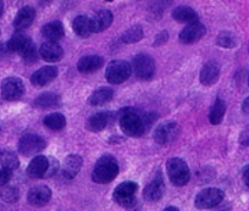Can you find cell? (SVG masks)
<instances>
[{
	"label": "cell",
	"instance_id": "29",
	"mask_svg": "<svg viewBox=\"0 0 249 211\" xmlns=\"http://www.w3.org/2000/svg\"><path fill=\"white\" fill-rule=\"evenodd\" d=\"M43 123L47 128L52 129V131H61L65 128L66 126V119L65 116L60 112H54V114H49L44 117Z\"/></svg>",
	"mask_w": 249,
	"mask_h": 211
},
{
	"label": "cell",
	"instance_id": "28",
	"mask_svg": "<svg viewBox=\"0 0 249 211\" xmlns=\"http://www.w3.org/2000/svg\"><path fill=\"white\" fill-rule=\"evenodd\" d=\"M61 99L57 94L52 92L43 93L40 94L37 99L35 100V106L39 107V109H50V107H55L60 104Z\"/></svg>",
	"mask_w": 249,
	"mask_h": 211
},
{
	"label": "cell",
	"instance_id": "44",
	"mask_svg": "<svg viewBox=\"0 0 249 211\" xmlns=\"http://www.w3.org/2000/svg\"><path fill=\"white\" fill-rule=\"evenodd\" d=\"M164 211H179V210L177 208H175V206H169V208L165 209Z\"/></svg>",
	"mask_w": 249,
	"mask_h": 211
},
{
	"label": "cell",
	"instance_id": "6",
	"mask_svg": "<svg viewBox=\"0 0 249 211\" xmlns=\"http://www.w3.org/2000/svg\"><path fill=\"white\" fill-rule=\"evenodd\" d=\"M179 124L175 121H166L159 124L154 131V141L161 145H167L175 142L179 136Z\"/></svg>",
	"mask_w": 249,
	"mask_h": 211
},
{
	"label": "cell",
	"instance_id": "1",
	"mask_svg": "<svg viewBox=\"0 0 249 211\" xmlns=\"http://www.w3.org/2000/svg\"><path fill=\"white\" fill-rule=\"evenodd\" d=\"M155 121L153 115H144L133 109L122 110L120 114V127L128 137H141L147 132L150 124Z\"/></svg>",
	"mask_w": 249,
	"mask_h": 211
},
{
	"label": "cell",
	"instance_id": "8",
	"mask_svg": "<svg viewBox=\"0 0 249 211\" xmlns=\"http://www.w3.org/2000/svg\"><path fill=\"white\" fill-rule=\"evenodd\" d=\"M44 138H42L38 134L28 133L21 137L20 142H18V152L25 157H32V155L38 154L45 148Z\"/></svg>",
	"mask_w": 249,
	"mask_h": 211
},
{
	"label": "cell",
	"instance_id": "9",
	"mask_svg": "<svg viewBox=\"0 0 249 211\" xmlns=\"http://www.w3.org/2000/svg\"><path fill=\"white\" fill-rule=\"evenodd\" d=\"M224 192L219 188H207L196 196L195 204L198 209H212L224 200Z\"/></svg>",
	"mask_w": 249,
	"mask_h": 211
},
{
	"label": "cell",
	"instance_id": "33",
	"mask_svg": "<svg viewBox=\"0 0 249 211\" xmlns=\"http://www.w3.org/2000/svg\"><path fill=\"white\" fill-rule=\"evenodd\" d=\"M216 43L217 45H220V47L231 49V48H234L237 45V38L233 33L224 31V32H221L219 35H217Z\"/></svg>",
	"mask_w": 249,
	"mask_h": 211
},
{
	"label": "cell",
	"instance_id": "30",
	"mask_svg": "<svg viewBox=\"0 0 249 211\" xmlns=\"http://www.w3.org/2000/svg\"><path fill=\"white\" fill-rule=\"evenodd\" d=\"M225 112H226V103L222 99L217 98L215 100L214 105H213L212 110H210L209 114V121L213 124H219L221 123L222 120H224Z\"/></svg>",
	"mask_w": 249,
	"mask_h": 211
},
{
	"label": "cell",
	"instance_id": "5",
	"mask_svg": "<svg viewBox=\"0 0 249 211\" xmlns=\"http://www.w3.org/2000/svg\"><path fill=\"white\" fill-rule=\"evenodd\" d=\"M137 189L138 184L135 182H122L115 188L114 200L124 208H133L136 204L135 194Z\"/></svg>",
	"mask_w": 249,
	"mask_h": 211
},
{
	"label": "cell",
	"instance_id": "42",
	"mask_svg": "<svg viewBox=\"0 0 249 211\" xmlns=\"http://www.w3.org/2000/svg\"><path fill=\"white\" fill-rule=\"evenodd\" d=\"M53 0H39L40 5H48L49 3H52Z\"/></svg>",
	"mask_w": 249,
	"mask_h": 211
},
{
	"label": "cell",
	"instance_id": "26",
	"mask_svg": "<svg viewBox=\"0 0 249 211\" xmlns=\"http://www.w3.org/2000/svg\"><path fill=\"white\" fill-rule=\"evenodd\" d=\"M73 32L80 37L86 38L89 37L93 33L92 31V23H90V18L85 15H80L73 20L72 22Z\"/></svg>",
	"mask_w": 249,
	"mask_h": 211
},
{
	"label": "cell",
	"instance_id": "19",
	"mask_svg": "<svg viewBox=\"0 0 249 211\" xmlns=\"http://www.w3.org/2000/svg\"><path fill=\"white\" fill-rule=\"evenodd\" d=\"M82 158L77 154H70L64 161L62 165V176L68 179H72L73 177L77 176L82 167Z\"/></svg>",
	"mask_w": 249,
	"mask_h": 211
},
{
	"label": "cell",
	"instance_id": "35",
	"mask_svg": "<svg viewBox=\"0 0 249 211\" xmlns=\"http://www.w3.org/2000/svg\"><path fill=\"white\" fill-rule=\"evenodd\" d=\"M21 56H22V59L25 60V62H27V64H33V62L37 61L38 52L36 45L32 43V44H31L30 47H28L27 49L21 54Z\"/></svg>",
	"mask_w": 249,
	"mask_h": 211
},
{
	"label": "cell",
	"instance_id": "38",
	"mask_svg": "<svg viewBox=\"0 0 249 211\" xmlns=\"http://www.w3.org/2000/svg\"><path fill=\"white\" fill-rule=\"evenodd\" d=\"M239 144L243 147H249V129H246L239 134Z\"/></svg>",
	"mask_w": 249,
	"mask_h": 211
},
{
	"label": "cell",
	"instance_id": "11",
	"mask_svg": "<svg viewBox=\"0 0 249 211\" xmlns=\"http://www.w3.org/2000/svg\"><path fill=\"white\" fill-rule=\"evenodd\" d=\"M205 33H207V28L203 23L198 22V21L190 23L179 32V42L183 43V44H193V43H197L198 40L202 39Z\"/></svg>",
	"mask_w": 249,
	"mask_h": 211
},
{
	"label": "cell",
	"instance_id": "24",
	"mask_svg": "<svg viewBox=\"0 0 249 211\" xmlns=\"http://www.w3.org/2000/svg\"><path fill=\"white\" fill-rule=\"evenodd\" d=\"M172 18L177 21V22L181 23H193L198 21V14L193 10L192 8L186 5L177 6L172 11Z\"/></svg>",
	"mask_w": 249,
	"mask_h": 211
},
{
	"label": "cell",
	"instance_id": "16",
	"mask_svg": "<svg viewBox=\"0 0 249 211\" xmlns=\"http://www.w3.org/2000/svg\"><path fill=\"white\" fill-rule=\"evenodd\" d=\"M220 77V66L216 61H208L207 64L203 66L200 70L199 80L203 86H209L215 85Z\"/></svg>",
	"mask_w": 249,
	"mask_h": 211
},
{
	"label": "cell",
	"instance_id": "10",
	"mask_svg": "<svg viewBox=\"0 0 249 211\" xmlns=\"http://www.w3.org/2000/svg\"><path fill=\"white\" fill-rule=\"evenodd\" d=\"M25 93V85L18 77H8L1 83V95L6 100H16Z\"/></svg>",
	"mask_w": 249,
	"mask_h": 211
},
{
	"label": "cell",
	"instance_id": "7",
	"mask_svg": "<svg viewBox=\"0 0 249 211\" xmlns=\"http://www.w3.org/2000/svg\"><path fill=\"white\" fill-rule=\"evenodd\" d=\"M132 69L141 80H150L155 73V62L148 54H138L133 57Z\"/></svg>",
	"mask_w": 249,
	"mask_h": 211
},
{
	"label": "cell",
	"instance_id": "34",
	"mask_svg": "<svg viewBox=\"0 0 249 211\" xmlns=\"http://www.w3.org/2000/svg\"><path fill=\"white\" fill-rule=\"evenodd\" d=\"M0 196L6 203H15L20 198V193H18V189L15 188V187L4 186L0 191Z\"/></svg>",
	"mask_w": 249,
	"mask_h": 211
},
{
	"label": "cell",
	"instance_id": "43",
	"mask_svg": "<svg viewBox=\"0 0 249 211\" xmlns=\"http://www.w3.org/2000/svg\"><path fill=\"white\" fill-rule=\"evenodd\" d=\"M3 11H4V3L3 0H0V18L3 15Z\"/></svg>",
	"mask_w": 249,
	"mask_h": 211
},
{
	"label": "cell",
	"instance_id": "2",
	"mask_svg": "<svg viewBox=\"0 0 249 211\" xmlns=\"http://www.w3.org/2000/svg\"><path fill=\"white\" fill-rule=\"evenodd\" d=\"M119 175V164L112 155H103L95 164L92 172V179L95 183L107 184L116 178Z\"/></svg>",
	"mask_w": 249,
	"mask_h": 211
},
{
	"label": "cell",
	"instance_id": "41",
	"mask_svg": "<svg viewBox=\"0 0 249 211\" xmlns=\"http://www.w3.org/2000/svg\"><path fill=\"white\" fill-rule=\"evenodd\" d=\"M242 110H243L244 114L249 115V97L247 99H244L243 104H242Z\"/></svg>",
	"mask_w": 249,
	"mask_h": 211
},
{
	"label": "cell",
	"instance_id": "27",
	"mask_svg": "<svg viewBox=\"0 0 249 211\" xmlns=\"http://www.w3.org/2000/svg\"><path fill=\"white\" fill-rule=\"evenodd\" d=\"M112 97H114V90L111 88L103 87L93 92V94L89 98V103L93 106H100V105L109 103L112 99Z\"/></svg>",
	"mask_w": 249,
	"mask_h": 211
},
{
	"label": "cell",
	"instance_id": "22",
	"mask_svg": "<svg viewBox=\"0 0 249 211\" xmlns=\"http://www.w3.org/2000/svg\"><path fill=\"white\" fill-rule=\"evenodd\" d=\"M112 14L109 10H100L90 18L93 33H99L110 27L112 23Z\"/></svg>",
	"mask_w": 249,
	"mask_h": 211
},
{
	"label": "cell",
	"instance_id": "25",
	"mask_svg": "<svg viewBox=\"0 0 249 211\" xmlns=\"http://www.w3.org/2000/svg\"><path fill=\"white\" fill-rule=\"evenodd\" d=\"M32 43L33 42L31 40L30 37H27L26 35H22V33H18V35H13L10 38V40L6 43V47H8L9 52L22 54Z\"/></svg>",
	"mask_w": 249,
	"mask_h": 211
},
{
	"label": "cell",
	"instance_id": "20",
	"mask_svg": "<svg viewBox=\"0 0 249 211\" xmlns=\"http://www.w3.org/2000/svg\"><path fill=\"white\" fill-rule=\"evenodd\" d=\"M104 64V60L99 55H87L78 60L77 62V70L81 73H92Z\"/></svg>",
	"mask_w": 249,
	"mask_h": 211
},
{
	"label": "cell",
	"instance_id": "3",
	"mask_svg": "<svg viewBox=\"0 0 249 211\" xmlns=\"http://www.w3.org/2000/svg\"><path fill=\"white\" fill-rule=\"evenodd\" d=\"M166 172L172 184L177 187L186 186L191 179V171L188 165L179 158H171L166 162Z\"/></svg>",
	"mask_w": 249,
	"mask_h": 211
},
{
	"label": "cell",
	"instance_id": "40",
	"mask_svg": "<svg viewBox=\"0 0 249 211\" xmlns=\"http://www.w3.org/2000/svg\"><path fill=\"white\" fill-rule=\"evenodd\" d=\"M243 181L246 183V186L249 188V166H247L243 170Z\"/></svg>",
	"mask_w": 249,
	"mask_h": 211
},
{
	"label": "cell",
	"instance_id": "14",
	"mask_svg": "<svg viewBox=\"0 0 249 211\" xmlns=\"http://www.w3.org/2000/svg\"><path fill=\"white\" fill-rule=\"evenodd\" d=\"M52 199V191L47 186L33 187L27 194V200L33 206H44Z\"/></svg>",
	"mask_w": 249,
	"mask_h": 211
},
{
	"label": "cell",
	"instance_id": "46",
	"mask_svg": "<svg viewBox=\"0 0 249 211\" xmlns=\"http://www.w3.org/2000/svg\"><path fill=\"white\" fill-rule=\"evenodd\" d=\"M248 86H249V77H248Z\"/></svg>",
	"mask_w": 249,
	"mask_h": 211
},
{
	"label": "cell",
	"instance_id": "15",
	"mask_svg": "<svg viewBox=\"0 0 249 211\" xmlns=\"http://www.w3.org/2000/svg\"><path fill=\"white\" fill-rule=\"evenodd\" d=\"M48 167H49V159L43 155H37L28 164L26 172L31 178H42L47 175Z\"/></svg>",
	"mask_w": 249,
	"mask_h": 211
},
{
	"label": "cell",
	"instance_id": "23",
	"mask_svg": "<svg viewBox=\"0 0 249 211\" xmlns=\"http://www.w3.org/2000/svg\"><path fill=\"white\" fill-rule=\"evenodd\" d=\"M42 35L49 42L56 43L57 40H60L64 37L65 30H64V26H62V23L60 21H53V22H49L43 26Z\"/></svg>",
	"mask_w": 249,
	"mask_h": 211
},
{
	"label": "cell",
	"instance_id": "37",
	"mask_svg": "<svg viewBox=\"0 0 249 211\" xmlns=\"http://www.w3.org/2000/svg\"><path fill=\"white\" fill-rule=\"evenodd\" d=\"M57 169H59V162H57V160L49 159V167H48V171H47V175H45V177H50L53 176V175L56 174Z\"/></svg>",
	"mask_w": 249,
	"mask_h": 211
},
{
	"label": "cell",
	"instance_id": "45",
	"mask_svg": "<svg viewBox=\"0 0 249 211\" xmlns=\"http://www.w3.org/2000/svg\"><path fill=\"white\" fill-rule=\"evenodd\" d=\"M105 1H112V0H105Z\"/></svg>",
	"mask_w": 249,
	"mask_h": 211
},
{
	"label": "cell",
	"instance_id": "21",
	"mask_svg": "<svg viewBox=\"0 0 249 211\" xmlns=\"http://www.w3.org/2000/svg\"><path fill=\"white\" fill-rule=\"evenodd\" d=\"M110 121H111V114L110 112H98V114L92 115L87 120L86 128L90 132H100L107 128Z\"/></svg>",
	"mask_w": 249,
	"mask_h": 211
},
{
	"label": "cell",
	"instance_id": "18",
	"mask_svg": "<svg viewBox=\"0 0 249 211\" xmlns=\"http://www.w3.org/2000/svg\"><path fill=\"white\" fill-rule=\"evenodd\" d=\"M36 18V10L32 6H23L22 9L18 10L16 14V18L14 20V27L18 31L26 30L32 25Z\"/></svg>",
	"mask_w": 249,
	"mask_h": 211
},
{
	"label": "cell",
	"instance_id": "36",
	"mask_svg": "<svg viewBox=\"0 0 249 211\" xmlns=\"http://www.w3.org/2000/svg\"><path fill=\"white\" fill-rule=\"evenodd\" d=\"M11 177H13V171L8 169L0 170V187H4L10 182Z\"/></svg>",
	"mask_w": 249,
	"mask_h": 211
},
{
	"label": "cell",
	"instance_id": "39",
	"mask_svg": "<svg viewBox=\"0 0 249 211\" xmlns=\"http://www.w3.org/2000/svg\"><path fill=\"white\" fill-rule=\"evenodd\" d=\"M167 38H169V35H167L166 31H164V32H161L159 35H158L157 39H155V42H154V45H155V47L162 45L164 43L167 42Z\"/></svg>",
	"mask_w": 249,
	"mask_h": 211
},
{
	"label": "cell",
	"instance_id": "13",
	"mask_svg": "<svg viewBox=\"0 0 249 211\" xmlns=\"http://www.w3.org/2000/svg\"><path fill=\"white\" fill-rule=\"evenodd\" d=\"M57 73L59 71L55 66H44L33 73L31 77V82L36 87H44L56 78Z\"/></svg>",
	"mask_w": 249,
	"mask_h": 211
},
{
	"label": "cell",
	"instance_id": "32",
	"mask_svg": "<svg viewBox=\"0 0 249 211\" xmlns=\"http://www.w3.org/2000/svg\"><path fill=\"white\" fill-rule=\"evenodd\" d=\"M143 35H144V33H143V28L141 27L140 25H136L133 26V27L128 28V30L122 35L121 40L124 43H126V44H133V43L140 42L143 38Z\"/></svg>",
	"mask_w": 249,
	"mask_h": 211
},
{
	"label": "cell",
	"instance_id": "17",
	"mask_svg": "<svg viewBox=\"0 0 249 211\" xmlns=\"http://www.w3.org/2000/svg\"><path fill=\"white\" fill-rule=\"evenodd\" d=\"M39 55L43 60L48 62H56L60 61L64 56V50L57 43L47 42L43 43L39 49Z\"/></svg>",
	"mask_w": 249,
	"mask_h": 211
},
{
	"label": "cell",
	"instance_id": "12",
	"mask_svg": "<svg viewBox=\"0 0 249 211\" xmlns=\"http://www.w3.org/2000/svg\"><path fill=\"white\" fill-rule=\"evenodd\" d=\"M165 192V183L162 179L161 174H158L143 191V196L147 201L150 203H155V201L160 200Z\"/></svg>",
	"mask_w": 249,
	"mask_h": 211
},
{
	"label": "cell",
	"instance_id": "31",
	"mask_svg": "<svg viewBox=\"0 0 249 211\" xmlns=\"http://www.w3.org/2000/svg\"><path fill=\"white\" fill-rule=\"evenodd\" d=\"M0 165L4 169L8 170H16L20 166V161H18V155L11 150H1L0 152Z\"/></svg>",
	"mask_w": 249,
	"mask_h": 211
},
{
	"label": "cell",
	"instance_id": "4",
	"mask_svg": "<svg viewBox=\"0 0 249 211\" xmlns=\"http://www.w3.org/2000/svg\"><path fill=\"white\" fill-rule=\"evenodd\" d=\"M132 66L124 60H114L109 62L105 70V77L111 85H120L130 78Z\"/></svg>",
	"mask_w": 249,
	"mask_h": 211
}]
</instances>
